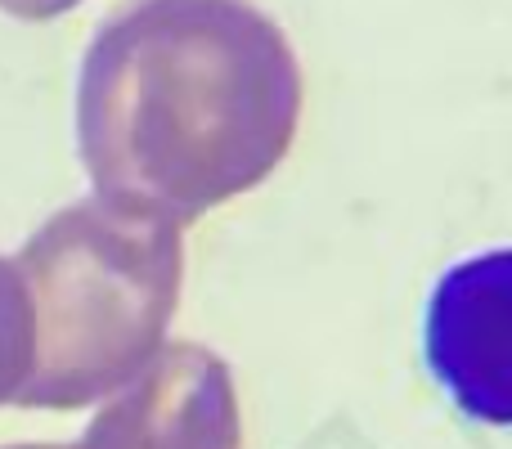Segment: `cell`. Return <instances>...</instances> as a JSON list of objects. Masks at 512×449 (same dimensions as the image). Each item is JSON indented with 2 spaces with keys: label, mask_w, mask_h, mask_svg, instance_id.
<instances>
[{
  "label": "cell",
  "mask_w": 512,
  "mask_h": 449,
  "mask_svg": "<svg viewBox=\"0 0 512 449\" xmlns=\"http://www.w3.org/2000/svg\"><path fill=\"white\" fill-rule=\"evenodd\" d=\"M297 117V54L248 0H131L81 59L77 153L95 198L176 229L261 185Z\"/></svg>",
  "instance_id": "6da1fadb"
},
{
  "label": "cell",
  "mask_w": 512,
  "mask_h": 449,
  "mask_svg": "<svg viewBox=\"0 0 512 449\" xmlns=\"http://www.w3.org/2000/svg\"><path fill=\"white\" fill-rule=\"evenodd\" d=\"M32 306V373L18 405H86L167 346L185 234L104 198L54 212L14 256Z\"/></svg>",
  "instance_id": "7a4b0ae2"
},
{
  "label": "cell",
  "mask_w": 512,
  "mask_h": 449,
  "mask_svg": "<svg viewBox=\"0 0 512 449\" xmlns=\"http://www.w3.org/2000/svg\"><path fill=\"white\" fill-rule=\"evenodd\" d=\"M423 360L459 414L512 427V247L468 256L436 279Z\"/></svg>",
  "instance_id": "3957f363"
},
{
  "label": "cell",
  "mask_w": 512,
  "mask_h": 449,
  "mask_svg": "<svg viewBox=\"0 0 512 449\" xmlns=\"http://www.w3.org/2000/svg\"><path fill=\"white\" fill-rule=\"evenodd\" d=\"M230 369L198 342H171L90 427V449H230Z\"/></svg>",
  "instance_id": "277c9868"
},
{
  "label": "cell",
  "mask_w": 512,
  "mask_h": 449,
  "mask_svg": "<svg viewBox=\"0 0 512 449\" xmlns=\"http://www.w3.org/2000/svg\"><path fill=\"white\" fill-rule=\"evenodd\" d=\"M32 373V306L14 256H0V405L18 400Z\"/></svg>",
  "instance_id": "5b68a950"
},
{
  "label": "cell",
  "mask_w": 512,
  "mask_h": 449,
  "mask_svg": "<svg viewBox=\"0 0 512 449\" xmlns=\"http://www.w3.org/2000/svg\"><path fill=\"white\" fill-rule=\"evenodd\" d=\"M81 0H0V9L14 18H32V23H45V18H59L68 9H77Z\"/></svg>",
  "instance_id": "8992f818"
}]
</instances>
